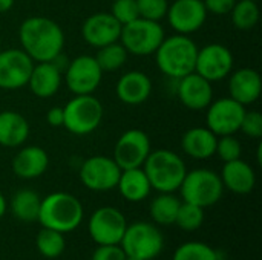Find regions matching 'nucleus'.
<instances>
[{
	"label": "nucleus",
	"mask_w": 262,
	"mask_h": 260,
	"mask_svg": "<svg viewBox=\"0 0 262 260\" xmlns=\"http://www.w3.org/2000/svg\"><path fill=\"white\" fill-rule=\"evenodd\" d=\"M198 49L200 48L189 35L175 34L172 37H164L155 51L157 66L169 78L180 80L195 72Z\"/></svg>",
	"instance_id": "obj_2"
},
{
	"label": "nucleus",
	"mask_w": 262,
	"mask_h": 260,
	"mask_svg": "<svg viewBox=\"0 0 262 260\" xmlns=\"http://www.w3.org/2000/svg\"><path fill=\"white\" fill-rule=\"evenodd\" d=\"M220 178L224 188L230 190L235 195H249L256 185V175L253 167L241 158L224 162Z\"/></svg>",
	"instance_id": "obj_21"
},
{
	"label": "nucleus",
	"mask_w": 262,
	"mask_h": 260,
	"mask_svg": "<svg viewBox=\"0 0 262 260\" xmlns=\"http://www.w3.org/2000/svg\"><path fill=\"white\" fill-rule=\"evenodd\" d=\"M63 127H66L72 135L84 136L97 130L103 121L104 109L100 100L91 95H75L63 107Z\"/></svg>",
	"instance_id": "obj_6"
},
{
	"label": "nucleus",
	"mask_w": 262,
	"mask_h": 260,
	"mask_svg": "<svg viewBox=\"0 0 262 260\" xmlns=\"http://www.w3.org/2000/svg\"><path fill=\"white\" fill-rule=\"evenodd\" d=\"M46 121L51 127H63V121H64L63 107H51L48 110Z\"/></svg>",
	"instance_id": "obj_40"
},
{
	"label": "nucleus",
	"mask_w": 262,
	"mask_h": 260,
	"mask_svg": "<svg viewBox=\"0 0 262 260\" xmlns=\"http://www.w3.org/2000/svg\"><path fill=\"white\" fill-rule=\"evenodd\" d=\"M255 2H258V0H255Z\"/></svg>",
	"instance_id": "obj_45"
},
{
	"label": "nucleus",
	"mask_w": 262,
	"mask_h": 260,
	"mask_svg": "<svg viewBox=\"0 0 262 260\" xmlns=\"http://www.w3.org/2000/svg\"><path fill=\"white\" fill-rule=\"evenodd\" d=\"M126 254L123 248L118 245H98L94 251L92 260H124Z\"/></svg>",
	"instance_id": "obj_38"
},
{
	"label": "nucleus",
	"mask_w": 262,
	"mask_h": 260,
	"mask_svg": "<svg viewBox=\"0 0 262 260\" xmlns=\"http://www.w3.org/2000/svg\"><path fill=\"white\" fill-rule=\"evenodd\" d=\"M66 84L74 95H91L101 83L103 70L95 57L78 55L68 63L64 69Z\"/></svg>",
	"instance_id": "obj_11"
},
{
	"label": "nucleus",
	"mask_w": 262,
	"mask_h": 260,
	"mask_svg": "<svg viewBox=\"0 0 262 260\" xmlns=\"http://www.w3.org/2000/svg\"><path fill=\"white\" fill-rule=\"evenodd\" d=\"M49 166L48 153L38 146L21 149L12 159V172L21 179H35L41 176Z\"/></svg>",
	"instance_id": "obj_23"
},
{
	"label": "nucleus",
	"mask_w": 262,
	"mask_h": 260,
	"mask_svg": "<svg viewBox=\"0 0 262 260\" xmlns=\"http://www.w3.org/2000/svg\"><path fill=\"white\" fill-rule=\"evenodd\" d=\"M207 14L203 0H175L169 5L166 17L177 34L190 35L203 28Z\"/></svg>",
	"instance_id": "obj_16"
},
{
	"label": "nucleus",
	"mask_w": 262,
	"mask_h": 260,
	"mask_svg": "<svg viewBox=\"0 0 262 260\" xmlns=\"http://www.w3.org/2000/svg\"><path fill=\"white\" fill-rule=\"evenodd\" d=\"M239 130L253 138V139H259L262 136V115L256 110H252V112H247L244 113L243 116V121H241V127Z\"/></svg>",
	"instance_id": "obj_37"
},
{
	"label": "nucleus",
	"mask_w": 262,
	"mask_h": 260,
	"mask_svg": "<svg viewBox=\"0 0 262 260\" xmlns=\"http://www.w3.org/2000/svg\"><path fill=\"white\" fill-rule=\"evenodd\" d=\"M172 260H220V256L204 242H186L175 250Z\"/></svg>",
	"instance_id": "obj_32"
},
{
	"label": "nucleus",
	"mask_w": 262,
	"mask_h": 260,
	"mask_svg": "<svg viewBox=\"0 0 262 260\" xmlns=\"http://www.w3.org/2000/svg\"><path fill=\"white\" fill-rule=\"evenodd\" d=\"M117 188H118L120 195L129 202H141L152 192L150 182H149L143 167L121 170Z\"/></svg>",
	"instance_id": "obj_26"
},
{
	"label": "nucleus",
	"mask_w": 262,
	"mask_h": 260,
	"mask_svg": "<svg viewBox=\"0 0 262 260\" xmlns=\"http://www.w3.org/2000/svg\"><path fill=\"white\" fill-rule=\"evenodd\" d=\"M120 34L121 25L111 12H95L89 15L81 26V35L84 41L97 49L118 41Z\"/></svg>",
	"instance_id": "obj_17"
},
{
	"label": "nucleus",
	"mask_w": 262,
	"mask_h": 260,
	"mask_svg": "<svg viewBox=\"0 0 262 260\" xmlns=\"http://www.w3.org/2000/svg\"><path fill=\"white\" fill-rule=\"evenodd\" d=\"M124 260H141V259H138V257H132V256H126Z\"/></svg>",
	"instance_id": "obj_43"
},
{
	"label": "nucleus",
	"mask_w": 262,
	"mask_h": 260,
	"mask_svg": "<svg viewBox=\"0 0 262 260\" xmlns=\"http://www.w3.org/2000/svg\"><path fill=\"white\" fill-rule=\"evenodd\" d=\"M181 201L173 193H160L152 199L149 213L155 224L158 225H173L177 219Z\"/></svg>",
	"instance_id": "obj_28"
},
{
	"label": "nucleus",
	"mask_w": 262,
	"mask_h": 260,
	"mask_svg": "<svg viewBox=\"0 0 262 260\" xmlns=\"http://www.w3.org/2000/svg\"><path fill=\"white\" fill-rule=\"evenodd\" d=\"M184 202L201 208L212 207L220 202L224 193V185L218 173L209 169H195L187 172L180 188Z\"/></svg>",
	"instance_id": "obj_5"
},
{
	"label": "nucleus",
	"mask_w": 262,
	"mask_h": 260,
	"mask_svg": "<svg viewBox=\"0 0 262 260\" xmlns=\"http://www.w3.org/2000/svg\"><path fill=\"white\" fill-rule=\"evenodd\" d=\"M83 216L84 210L78 198L66 192H55L41 199L37 222L45 228L66 234L78 228Z\"/></svg>",
	"instance_id": "obj_3"
},
{
	"label": "nucleus",
	"mask_w": 262,
	"mask_h": 260,
	"mask_svg": "<svg viewBox=\"0 0 262 260\" xmlns=\"http://www.w3.org/2000/svg\"><path fill=\"white\" fill-rule=\"evenodd\" d=\"M35 247H37V251L43 257L57 259L63 254L66 248L64 234L60 231L41 227V230L37 233V238H35Z\"/></svg>",
	"instance_id": "obj_29"
},
{
	"label": "nucleus",
	"mask_w": 262,
	"mask_h": 260,
	"mask_svg": "<svg viewBox=\"0 0 262 260\" xmlns=\"http://www.w3.org/2000/svg\"><path fill=\"white\" fill-rule=\"evenodd\" d=\"M241 153H243L241 143L233 135H224V136L218 138L215 155H218L221 161L230 162V161L239 159Z\"/></svg>",
	"instance_id": "obj_34"
},
{
	"label": "nucleus",
	"mask_w": 262,
	"mask_h": 260,
	"mask_svg": "<svg viewBox=\"0 0 262 260\" xmlns=\"http://www.w3.org/2000/svg\"><path fill=\"white\" fill-rule=\"evenodd\" d=\"M218 136L207 127H192L181 138V149L193 159H209L215 155Z\"/></svg>",
	"instance_id": "obj_24"
},
{
	"label": "nucleus",
	"mask_w": 262,
	"mask_h": 260,
	"mask_svg": "<svg viewBox=\"0 0 262 260\" xmlns=\"http://www.w3.org/2000/svg\"><path fill=\"white\" fill-rule=\"evenodd\" d=\"M21 49L32 61H52L64 48V34L60 25L48 17H28L18 29Z\"/></svg>",
	"instance_id": "obj_1"
},
{
	"label": "nucleus",
	"mask_w": 262,
	"mask_h": 260,
	"mask_svg": "<svg viewBox=\"0 0 262 260\" xmlns=\"http://www.w3.org/2000/svg\"><path fill=\"white\" fill-rule=\"evenodd\" d=\"M137 6H138L140 17L160 21L167 14L169 2L167 0H137Z\"/></svg>",
	"instance_id": "obj_36"
},
{
	"label": "nucleus",
	"mask_w": 262,
	"mask_h": 260,
	"mask_svg": "<svg viewBox=\"0 0 262 260\" xmlns=\"http://www.w3.org/2000/svg\"><path fill=\"white\" fill-rule=\"evenodd\" d=\"M150 187L160 193H173L180 188L187 167L180 155L167 149L152 150L143 164Z\"/></svg>",
	"instance_id": "obj_4"
},
{
	"label": "nucleus",
	"mask_w": 262,
	"mask_h": 260,
	"mask_svg": "<svg viewBox=\"0 0 262 260\" xmlns=\"http://www.w3.org/2000/svg\"><path fill=\"white\" fill-rule=\"evenodd\" d=\"M232 23L239 31H250L259 21V6L255 0H236L230 11Z\"/></svg>",
	"instance_id": "obj_30"
},
{
	"label": "nucleus",
	"mask_w": 262,
	"mask_h": 260,
	"mask_svg": "<svg viewBox=\"0 0 262 260\" xmlns=\"http://www.w3.org/2000/svg\"><path fill=\"white\" fill-rule=\"evenodd\" d=\"M207 12L215 15H226L230 14L232 8L235 6L236 0H203Z\"/></svg>",
	"instance_id": "obj_39"
},
{
	"label": "nucleus",
	"mask_w": 262,
	"mask_h": 260,
	"mask_svg": "<svg viewBox=\"0 0 262 260\" xmlns=\"http://www.w3.org/2000/svg\"><path fill=\"white\" fill-rule=\"evenodd\" d=\"M177 95L184 107L190 110H203L213 101V87L209 80L192 72L178 80Z\"/></svg>",
	"instance_id": "obj_18"
},
{
	"label": "nucleus",
	"mask_w": 262,
	"mask_h": 260,
	"mask_svg": "<svg viewBox=\"0 0 262 260\" xmlns=\"http://www.w3.org/2000/svg\"><path fill=\"white\" fill-rule=\"evenodd\" d=\"M0 52H2V44H0Z\"/></svg>",
	"instance_id": "obj_44"
},
{
	"label": "nucleus",
	"mask_w": 262,
	"mask_h": 260,
	"mask_svg": "<svg viewBox=\"0 0 262 260\" xmlns=\"http://www.w3.org/2000/svg\"><path fill=\"white\" fill-rule=\"evenodd\" d=\"M115 90L121 103L127 106H138L150 97L152 81L144 72L130 70L120 77Z\"/></svg>",
	"instance_id": "obj_20"
},
{
	"label": "nucleus",
	"mask_w": 262,
	"mask_h": 260,
	"mask_svg": "<svg viewBox=\"0 0 262 260\" xmlns=\"http://www.w3.org/2000/svg\"><path fill=\"white\" fill-rule=\"evenodd\" d=\"M40 204H41V198L38 196V193L29 188H23L12 196L9 202V208L15 219L21 222H37Z\"/></svg>",
	"instance_id": "obj_27"
},
{
	"label": "nucleus",
	"mask_w": 262,
	"mask_h": 260,
	"mask_svg": "<svg viewBox=\"0 0 262 260\" xmlns=\"http://www.w3.org/2000/svg\"><path fill=\"white\" fill-rule=\"evenodd\" d=\"M246 113V106L239 104L233 98H220L207 106L206 124L216 136L235 135L239 127L243 116Z\"/></svg>",
	"instance_id": "obj_12"
},
{
	"label": "nucleus",
	"mask_w": 262,
	"mask_h": 260,
	"mask_svg": "<svg viewBox=\"0 0 262 260\" xmlns=\"http://www.w3.org/2000/svg\"><path fill=\"white\" fill-rule=\"evenodd\" d=\"M163 40L164 28L160 25V21L138 17L137 20L121 26L118 41L126 48L127 54L146 57L155 54Z\"/></svg>",
	"instance_id": "obj_7"
},
{
	"label": "nucleus",
	"mask_w": 262,
	"mask_h": 260,
	"mask_svg": "<svg viewBox=\"0 0 262 260\" xmlns=\"http://www.w3.org/2000/svg\"><path fill=\"white\" fill-rule=\"evenodd\" d=\"M152 152L147 133L140 129H129L118 138L114 149V159L121 170L143 167Z\"/></svg>",
	"instance_id": "obj_13"
},
{
	"label": "nucleus",
	"mask_w": 262,
	"mask_h": 260,
	"mask_svg": "<svg viewBox=\"0 0 262 260\" xmlns=\"http://www.w3.org/2000/svg\"><path fill=\"white\" fill-rule=\"evenodd\" d=\"M34 61L23 49H2L0 52V89L17 90L28 84Z\"/></svg>",
	"instance_id": "obj_15"
},
{
	"label": "nucleus",
	"mask_w": 262,
	"mask_h": 260,
	"mask_svg": "<svg viewBox=\"0 0 262 260\" xmlns=\"http://www.w3.org/2000/svg\"><path fill=\"white\" fill-rule=\"evenodd\" d=\"M29 124L26 118L14 110L0 112V146L14 149L26 143Z\"/></svg>",
	"instance_id": "obj_25"
},
{
	"label": "nucleus",
	"mask_w": 262,
	"mask_h": 260,
	"mask_svg": "<svg viewBox=\"0 0 262 260\" xmlns=\"http://www.w3.org/2000/svg\"><path fill=\"white\" fill-rule=\"evenodd\" d=\"M111 14L115 17V20L123 26L127 25L140 17L137 0H114Z\"/></svg>",
	"instance_id": "obj_35"
},
{
	"label": "nucleus",
	"mask_w": 262,
	"mask_h": 260,
	"mask_svg": "<svg viewBox=\"0 0 262 260\" xmlns=\"http://www.w3.org/2000/svg\"><path fill=\"white\" fill-rule=\"evenodd\" d=\"M204 222V208L181 201L175 224L183 231H196Z\"/></svg>",
	"instance_id": "obj_33"
},
{
	"label": "nucleus",
	"mask_w": 262,
	"mask_h": 260,
	"mask_svg": "<svg viewBox=\"0 0 262 260\" xmlns=\"http://www.w3.org/2000/svg\"><path fill=\"white\" fill-rule=\"evenodd\" d=\"M127 55L129 54H127L126 48L120 41H115V43L98 48L95 60L103 72H112V70H117L124 66Z\"/></svg>",
	"instance_id": "obj_31"
},
{
	"label": "nucleus",
	"mask_w": 262,
	"mask_h": 260,
	"mask_svg": "<svg viewBox=\"0 0 262 260\" xmlns=\"http://www.w3.org/2000/svg\"><path fill=\"white\" fill-rule=\"evenodd\" d=\"M233 69V55L230 49L221 43H210L198 49L195 72L210 83L221 81L230 75Z\"/></svg>",
	"instance_id": "obj_14"
},
{
	"label": "nucleus",
	"mask_w": 262,
	"mask_h": 260,
	"mask_svg": "<svg viewBox=\"0 0 262 260\" xmlns=\"http://www.w3.org/2000/svg\"><path fill=\"white\" fill-rule=\"evenodd\" d=\"M6 210H8V202H6V199H5V196L0 193V219L5 216V213H6Z\"/></svg>",
	"instance_id": "obj_42"
},
{
	"label": "nucleus",
	"mask_w": 262,
	"mask_h": 260,
	"mask_svg": "<svg viewBox=\"0 0 262 260\" xmlns=\"http://www.w3.org/2000/svg\"><path fill=\"white\" fill-rule=\"evenodd\" d=\"M230 98L243 106L253 104L262 92V80L258 70L252 67H241L229 78Z\"/></svg>",
	"instance_id": "obj_19"
},
{
	"label": "nucleus",
	"mask_w": 262,
	"mask_h": 260,
	"mask_svg": "<svg viewBox=\"0 0 262 260\" xmlns=\"http://www.w3.org/2000/svg\"><path fill=\"white\" fill-rule=\"evenodd\" d=\"M14 6V0H0V12H8Z\"/></svg>",
	"instance_id": "obj_41"
},
{
	"label": "nucleus",
	"mask_w": 262,
	"mask_h": 260,
	"mask_svg": "<svg viewBox=\"0 0 262 260\" xmlns=\"http://www.w3.org/2000/svg\"><path fill=\"white\" fill-rule=\"evenodd\" d=\"M61 75L63 72L52 61H40L34 64L26 86L35 97L51 98L61 86Z\"/></svg>",
	"instance_id": "obj_22"
},
{
	"label": "nucleus",
	"mask_w": 262,
	"mask_h": 260,
	"mask_svg": "<svg viewBox=\"0 0 262 260\" xmlns=\"http://www.w3.org/2000/svg\"><path fill=\"white\" fill-rule=\"evenodd\" d=\"M88 228L97 245H118L127 228V221L118 208L100 207L92 213Z\"/></svg>",
	"instance_id": "obj_9"
},
{
	"label": "nucleus",
	"mask_w": 262,
	"mask_h": 260,
	"mask_svg": "<svg viewBox=\"0 0 262 260\" xmlns=\"http://www.w3.org/2000/svg\"><path fill=\"white\" fill-rule=\"evenodd\" d=\"M120 247L126 256L141 260H152L158 257L164 248V236L150 222H134L127 225Z\"/></svg>",
	"instance_id": "obj_8"
},
{
	"label": "nucleus",
	"mask_w": 262,
	"mask_h": 260,
	"mask_svg": "<svg viewBox=\"0 0 262 260\" xmlns=\"http://www.w3.org/2000/svg\"><path fill=\"white\" fill-rule=\"evenodd\" d=\"M80 181L92 192H109L117 187L121 169L114 158L91 156L80 167Z\"/></svg>",
	"instance_id": "obj_10"
}]
</instances>
